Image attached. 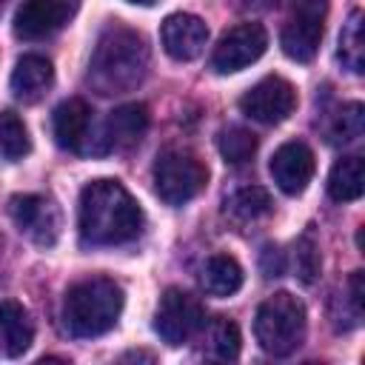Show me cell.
Returning <instances> with one entry per match:
<instances>
[{"instance_id": "obj_1", "label": "cell", "mask_w": 365, "mask_h": 365, "mask_svg": "<svg viewBox=\"0 0 365 365\" xmlns=\"http://www.w3.org/2000/svg\"><path fill=\"white\" fill-rule=\"evenodd\" d=\"M80 237L88 245L131 242L143 231V208L117 180H94L80 191Z\"/></svg>"}, {"instance_id": "obj_13", "label": "cell", "mask_w": 365, "mask_h": 365, "mask_svg": "<svg viewBox=\"0 0 365 365\" xmlns=\"http://www.w3.org/2000/svg\"><path fill=\"white\" fill-rule=\"evenodd\" d=\"M314 168H317L314 151L305 143H285L271 157V177L277 182V188L291 197H297L308 188Z\"/></svg>"}, {"instance_id": "obj_30", "label": "cell", "mask_w": 365, "mask_h": 365, "mask_svg": "<svg viewBox=\"0 0 365 365\" xmlns=\"http://www.w3.org/2000/svg\"><path fill=\"white\" fill-rule=\"evenodd\" d=\"M3 3H6V0H0V11H3Z\"/></svg>"}, {"instance_id": "obj_29", "label": "cell", "mask_w": 365, "mask_h": 365, "mask_svg": "<svg viewBox=\"0 0 365 365\" xmlns=\"http://www.w3.org/2000/svg\"><path fill=\"white\" fill-rule=\"evenodd\" d=\"M128 3H134V6H154L157 0H128Z\"/></svg>"}, {"instance_id": "obj_18", "label": "cell", "mask_w": 365, "mask_h": 365, "mask_svg": "<svg viewBox=\"0 0 365 365\" xmlns=\"http://www.w3.org/2000/svg\"><path fill=\"white\" fill-rule=\"evenodd\" d=\"M205 294L211 297H231L242 288V268L234 257L228 254H214L208 257V262L202 265V277H200Z\"/></svg>"}, {"instance_id": "obj_27", "label": "cell", "mask_w": 365, "mask_h": 365, "mask_svg": "<svg viewBox=\"0 0 365 365\" xmlns=\"http://www.w3.org/2000/svg\"><path fill=\"white\" fill-rule=\"evenodd\" d=\"M259 268H262L265 277H282V271H285V254L277 245H265L262 254H259Z\"/></svg>"}, {"instance_id": "obj_19", "label": "cell", "mask_w": 365, "mask_h": 365, "mask_svg": "<svg viewBox=\"0 0 365 365\" xmlns=\"http://www.w3.org/2000/svg\"><path fill=\"white\" fill-rule=\"evenodd\" d=\"M339 63L351 71V74H362L365 71V14L359 9H354L339 31V48H336Z\"/></svg>"}, {"instance_id": "obj_3", "label": "cell", "mask_w": 365, "mask_h": 365, "mask_svg": "<svg viewBox=\"0 0 365 365\" xmlns=\"http://www.w3.org/2000/svg\"><path fill=\"white\" fill-rule=\"evenodd\" d=\"M123 288L108 277L80 279L66 291L63 319L74 336H100L111 331L123 314Z\"/></svg>"}, {"instance_id": "obj_8", "label": "cell", "mask_w": 365, "mask_h": 365, "mask_svg": "<svg viewBox=\"0 0 365 365\" xmlns=\"http://www.w3.org/2000/svg\"><path fill=\"white\" fill-rule=\"evenodd\" d=\"M325 0H299L297 14L279 34V46L285 57L297 63H311L319 51V40L325 31Z\"/></svg>"}, {"instance_id": "obj_17", "label": "cell", "mask_w": 365, "mask_h": 365, "mask_svg": "<svg viewBox=\"0 0 365 365\" xmlns=\"http://www.w3.org/2000/svg\"><path fill=\"white\" fill-rule=\"evenodd\" d=\"M148 128V108L143 103L117 106L106 123V148L108 145H134Z\"/></svg>"}, {"instance_id": "obj_24", "label": "cell", "mask_w": 365, "mask_h": 365, "mask_svg": "<svg viewBox=\"0 0 365 365\" xmlns=\"http://www.w3.org/2000/svg\"><path fill=\"white\" fill-rule=\"evenodd\" d=\"M217 145H220L222 160L231 163V165H242V163H248L257 154V137L248 128H240V125L225 128L220 134V143Z\"/></svg>"}, {"instance_id": "obj_2", "label": "cell", "mask_w": 365, "mask_h": 365, "mask_svg": "<svg viewBox=\"0 0 365 365\" xmlns=\"http://www.w3.org/2000/svg\"><path fill=\"white\" fill-rule=\"evenodd\" d=\"M148 71V46L145 40L128 29V26H108L88 60V86L108 97V94H125L143 83Z\"/></svg>"}, {"instance_id": "obj_6", "label": "cell", "mask_w": 365, "mask_h": 365, "mask_svg": "<svg viewBox=\"0 0 365 365\" xmlns=\"http://www.w3.org/2000/svg\"><path fill=\"white\" fill-rule=\"evenodd\" d=\"M205 322L202 305L197 302V297H191L182 288H168L160 297V305L154 311V331L160 334L163 342L168 345H182L188 342L200 325Z\"/></svg>"}, {"instance_id": "obj_22", "label": "cell", "mask_w": 365, "mask_h": 365, "mask_svg": "<svg viewBox=\"0 0 365 365\" xmlns=\"http://www.w3.org/2000/svg\"><path fill=\"white\" fill-rule=\"evenodd\" d=\"M362 131H365V108H362V103H348L334 114V120L328 125V143L351 145L362 137Z\"/></svg>"}, {"instance_id": "obj_28", "label": "cell", "mask_w": 365, "mask_h": 365, "mask_svg": "<svg viewBox=\"0 0 365 365\" xmlns=\"http://www.w3.org/2000/svg\"><path fill=\"white\" fill-rule=\"evenodd\" d=\"M362 279H365V274H362V271H354V274H351V285H348V288H351V297H348V299H351V305H354V311H356V314H362V311H365V291H362Z\"/></svg>"}, {"instance_id": "obj_5", "label": "cell", "mask_w": 365, "mask_h": 365, "mask_svg": "<svg viewBox=\"0 0 365 365\" xmlns=\"http://www.w3.org/2000/svg\"><path fill=\"white\" fill-rule=\"evenodd\" d=\"M208 182V168L182 148H168L154 163V188L163 202L185 205L191 202Z\"/></svg>"}, {"instance_id": "obj_10", "label": "cell", "mask_w": 365, "mask_h": 365, "mask_svg": "<svg viewBox=\"0 0 365 365\" xmlns=\"http://www.w3.org/2000/svg\"><path fill=\"white\" fill-rule=\"evenodd\" d=\"M9 214L20 234L31 242L48 248L60 237V208L43 194H14L9 200Z\"/></svg>"}, {"instance_id": "obj_14", "label": "cell", "mask_w": 365, "mask_h": 365, "mask_svg": "<svg viewBox=\"0 0 365 365\" xmlns=\"http://www.w3.org/2000/svg\"><path fill=\"white\" fill-rule=\"evenodd\" d=\"M54 140L60 148L68 151H86V143L91 140V108L80 97H68L54 108L51 117Z\"/></svg>"}, {"instance_id": "obj_12", "label": "cell", "mask_w": 365, "mask_h": 365, "mask_svg": "<svg viewBox=\"0 0 365 365\" xmlns=\"http://www.w3.org/2000/svg\"><path fill=\"white\" fill-rule=\"evenodd\" d=\"M160 40L168 57L185 63L202 54L205 43H208V26L202 23V17L188 14V11H174L163 20L160 26Z\"/></svg>"}, {"instance_id": "obj_7", "label": "cell", "mask_w": 365, "mask_h": 365, "mask_svg": "<svg viewBox=\"0 0 365 365\" xmlns=\"http://www.w3.org/2000/svg\"><path fill=\"white\" fill-rule=\"evenodd\" d=\"M265 46H268V34L259 23H240V26L228 29L220 37V43L214 46L211 68L217 74L242 71L245 66L257 63L265 54Z\"/></svg>"}, {"instance_id": "obj_25", "label": "cell", "mask_w": 365, "mask_h": 365, "mask_svg": "<svg viewBox=\"0 0 365 365\" xmlns=\"http://www.w3.org/2000/svg\"><path fill=\"white\" fill-rule=\"evenodd\" d=\"M208 351L211 356L217 359H237L240 356V328L225 319V317H217L208 328Z\"/></svg>"}, {"instance_id": "obj_26", "label": "cell", "mask_w": 365, "mask_h": 365, "mask_svg": "<svg viewBox=\"0 0 365 365\" xmlns=\"http://www.w3.org/2000/svg\"><path fill=\"white\" fill-rule=\"evenodd\" d=\"M294 265H297V277H299V282H305V285H311V282L319 277V265H322V259H319V245H317V240H314L311 231H305V234L297 240Z\"/></svg>"}, {"instance_id": "obj_16", "label": "cell", "mask_w": 365, "mask_h": 365, "mask_svg": "<svg viewBox=\"0 0 365 365\" xmlns=\"http://www.w3.org/2000/svg\"><path fill=\"white\" fill-rule=\"evenodd\" d=\"M0 339L9 356H23L34 342V322L17 299L0 302Z\"/></svg>"}, {"instance_id": "obj_9", "label": "cell", "mask_w": 365, "mask_h": 365, "mask_svg": "<svg viewBox=\"0 0 365 365\" xmlns=\"http://www.w3.org/2000/svg\"><path fill=\"white\" fill-rule=\"evenodd\" d=\"M297 106V91L285 77H262L259 83H254L242 97H240V108L245 117L262 123V125H277L282 120H288V114Z\"/></svg>"}, {"instance_id": "obj_11", "label": "cell", "mask_w": 365, "mask_h": 365, "mask_svg": "<svg viewBox=\"0 0 365 365\" xmlns=\"http://www.w3.org/2000/svg\"><path fill=\"white\" fill-rule=\"evenodd\" d=\"M80 9V0H23L14 14V34L23 40H46L57 34Z\"/></svg>"}, {"instance_id": "obj_23", "label": "cell", "mask_w": 365, "mask_h": 365, "mask_svg": "<svg viewBox=\"0 0 365 365\" xmlns=\"http://www.w3.org/2000/svg\"><path fill=\"white\" fill-rule=\"evenodd\" d=\"M0 151L9 160H23L31 151L29 128L14 111H3L0 114Z\"/></svg>"}, {"instance_id": "obj_21", "label": "cell", "mask_w": 365, "mask_h": 365, "mask_svg": "<svg viewBox=\"0 0 365 365\" xmlns=\"http://www.w3.org/2000/svg\"><path fill=\"white\" fill-rule=\"evenodd\" d=\"M271 211V197L265 188L259 185H248V188H240L234 191L228 200H225V214L237 222H254L259 217H265Z\"/></svg>"}, {"instance_id": "obj_4", "label": "cell", "mask_w": 365, "mask_h": 365, "mask_svg": "<svg viewBox=\"0 0 365 365\" xmlns=\"http://www.w3.org/2000/svg\"><path fill=\"white\" fill-rule=\"evenodd\" d=\"M254 334L265 354L288 356L305 339V305L288 291L268 297L254 317Z\"/></svg>"}, {"instance_id": "obj_20", "label": "cell", "mask_w": 365, "mask_h": 365, "mask_svg": "<svg viewBox=\"0 0 365 365\" xmlns=\"http://www.w3.org/2000/svg\"><path fill=\"white\" fill-rule=\"evenodd\" d=\"M362 157L351 154L334 163L331 174H328V194L336 202H354L362 197Z\"/></svg>"}, {"instance_id": "obj_15", "label": "cell", "mask_w": 365, "mask_h": 365, "mask_svg": "<svg viewBox=\"0 0 365 365\" xmlns=\"http://www.w3.org/2000/svg\"><path fill=\"white\" fill-rule=\"evenodd\" d=\"M54 83V68L46 57L40 54H26L17 60L14 71H11V94L20 100V103H37L40 97H46V91L51 88Z\"/></svg>"}]
</instances>
